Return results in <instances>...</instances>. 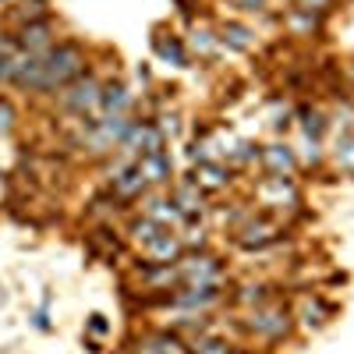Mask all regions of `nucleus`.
<instances>
[{"instance_id":"nucleus-28","label":"nucleus","mask_w":354,"mask_h":354,"mask_svg":"<svg viewBox=\"0 0 354 354\" xmlns=\"http://www.w3.org/2000/svg\"><path fill=\"white\" fill-rule=\"evenodd\" d=\"M93 330H96V333H106V322H103V315H93Z\"/></svg>"},{"instance_id":"nucleus-30","label":"nucleus","mask_w":354,"mask_h":354,"mask_svg":"<svg viewBox=\"0 0 354 354\" xmlns=\"http://www.w3.org/2000/svg\"><path fill=\"white\" fill-rule=\"evenodd\" d=\"M351 78H354V71H351Z\"/></svg>"},{"instance_id":"nucleus-15","label":"nucleus","mask_w":354,"mask_h":354,"mask_svg":"<svg viewBox=\"0 0 354 354\" xmlns=\"http://www.w3.org/2000/svg\"><path fill=\"white\" fill-rule=\"evenodd\" d=\"M220 43H227L230 50L248 53V50L255 46V36H252V28H245V25H238V21H227V25L220 28Z\"/></svg>"},{"instance_id":"nucleus-21","label":"nucleus","mask_w":354,"mask_h":354,"mask_svg":"<svg viewBox=\"0 0 354 354\" xmlns=\"http://www.w3.org/2000/svg\"><path fill=\"white\" fill-rule=\"evenodd\" d=\"M156 53L163 57V61H174L177 68H188V53H185V46L177 43L174 36H170V39L160 36V39H156Z\"/></svg>"},{"instance_id":"nucleus-6","label":"nucleus","mask_w":354,"mask_h":354,"mask_svg":"<svg viewBox=\"0 0 354 354\" xmlns=\"http://www.w3.org/2000/svg\"><path fill=\"white\" fill-rule=\"evenodd\" d=\"M220 298H223V283H181V290L170 294V301H174V305L192 308V312L213 308Z\"/></svg>"},{"instance_id":"nucleus-24","label":"nucleus","mask_w":354,"mask_h":354,"mask_svg":"<svg viewBox=\"0 0 354 354\" xmlns=\"http://www.w3.org/2000/svg\"><path fill=\"white\" fill-rule=\"evenodd\" d=\"M15 53H18V43L0 36V82H8V64H11Z\"/></svg>"},{"instance_id":"nucleus-29","label":"nucleus","mask_w":354,"mask_h":354,"mask_svg":"<svg viewBox=\"0 0 354 354\" xmlns=\"http://www.w3.org/2000/svg\"><path fill=\"white\" fill-rule=\"evenodd\" d=\"M8 4H15V0H0V8H8Z\"/></svg>"},{"instance_id":"nucleus-3","label":"nucleus","mask_w":354,"mask_h":354,"mask_svg":"<svg viewBox=\"0 0 354 354\" xmlns=\"http://www.w3.org/2000/svg\"><path fill=\"white\" fill-rule=\"evenodd\" d=\"M100 96H103V85L96 78L82 75V78H75L71 85L61 88V106L75 117H88V113L100 110Z\"/></svg>"},{"instance_id":"nucleus-16","label":"nucleus","mask_w":354,"mask_h":354,"mask_svg":"<svg viewBox=\"0 0 354 354\" xmlns=\"http://www.w3.org/2000/svg\"><path fill=\"white\" fill-rule=\"evenodd\" d=\"M163 230H170V227H160L156 220H149V216H138V220H131V227H128V234H131V241L135 245H149V241H156Z\"/></svg>"},{"instance_id":"nucleus-8","label":"nucleus","mask_w":354,"mask_h":354,"mask_svg":"<svg viewBox=\"0 0 354 354\" xmlns=\"http://www.w3.org/2000/svg\"><path fill=\"white\" fill-rule=\"evenodd\" d=\"M142 202V198H138ZM142 216H149V220H156L160 227H170V223H177V220H185L181 216V209H177V202L174 198H163V195H149L142 205Z\"/></svg>"},{"instance_id":"nucleus-26","label":"nucleus","mask_w":354,"mask_h":354,"mask_svg":"<svg viewBox=\"0 0 354 354\" xmlns=\"http://www.w3.org/2000/svg\"><path fill=\"white\" fill-rule=\"evenodd\" d=\"M11 124H15V110H11V103L0 100V135H8Z\"/></svg>"},{"instance_id":"nucleus-25","label":"nucleus","mask_w":354,"mask_h":354,"mask_svg":"<svg viewBox=\"0 0 354 354\" xmlns=\"http://www.w3.org/2000/svg\"><path fill=\"white\" fill-rule=\"evenodd\" d=\"M192 46H195V50H202L205 57H213V53H216V46H220V36H213V32H195Z\"/></svg>"},{"instance_id":"nucleus-11","label":"nucleus","mask_w":354,"mask_h":354,"mask_svg":"<svg viewBox=\"0 0 354 354\" xmlns=\"http://www.w3.org/2000/svg\"><path fill=\"white\" fill-rule=\"evenodd\" d=\"M145 255H149V262H156V266H167V262H177V259H181L185 248H181V241H177L170 230H163L156 241L145 245Z\"/></svg>"},{"instance_id":"nucleus-2","label":"nucleus","mask_w":354,"mask_h":354,"mask_svg":"<svg viewBox=\"0 0 354 354\" xmlns=\"http://www.w3.org/2000/svg\"><path fill=\"white\" fill-rule=\"evenodd\" d=\"M241 326H245L248 333L262 337V340L277 344V340L290 337V330H294V315H290V312H287L283 305H273V301H266V305L252 308V312H248V315L241 319Z\"/></svg>"},{"instance_id":"nucleus-10","label":"nucleus","mask_w":354,"mask_h":354,"mask_svg":"<svg viewBox=\"0 0 354 354\" xmlns=\"http://www.w3.org/2000/svg\"><path fill=\"white\" fill-rule=\"evenodd\" d=\"M280 238V230L273 223H266V220H252L238 230V245L241 248H266V245H273Z\"/></svg>"},{"instance_id":"nucleus-19","label":"nucleus","mask_w":354,"mask_h":354,"mask_svg":"<svg viewBox=\"0 0 354 354\" xmlns=\"http://www.w3.org/2000/svg\"><path fill=\"white\" fill-rule=\"evenodd\" d=\"M326 315H330V305H322V298H305V301H301V322H305L308 330L322 326V322H326Z\"/></svg>"},{"instance_id":"nucleus-12","label":"nucleus","mask_w":354,"mask_h":354,"mask_svg":"<svg viewBox=\"0 0 354 354\" xmlns=\"http://www.w3.org/2000/svg\"><path fill=\"white\" fill-rule=\"evenodd\" d=\"M138 167H142V174H145V181H149V185H167V181H170V174H174V167H170V156H167V153L142 156V160H138Z\"/></svg>"},{"instance_id":"nucleus-17","label":"nucleus","mask_w":354,"mask_h":354,"mask_svg":"<svg viewBox=\"0 0 354 354\" xmlns=\"http://www.w3.org/2000/svg\"><path fill=\"white\" fill-rule=\"evenodd\" d=\"M333 163H337L344 174H354V131H340V135H337Z\"/></svg>"},{"instance_id":"nucleus-1","label":"nucleus","mask_w":354,"mask_h":354,"mask_svg":"<svg viewBox=\"0 0 354 354\" xmlns=\"http://www.w3.org/2000/svg\"><path fill=\"white\" fill-rule=\"evenodd\" d=\"M85 75V50L78 43H57L43 57V71L36 82V93H61L64 85Z\"/></svg>"},{"instance_id":"nucleus-4","label":"nucleus","mask_w":354,"mask_h":354,"mask_svg":"<svg viewBox=\"0 0 354 354\" xmlns=\"http://www.w3.org/2000/svg\"><path fill=\"white\" fill-rule=\"evenodd\" d=\"M181 283H223V266L216 255H181L177 259Z\"/></svg>"},{"instance_id":"nucleus-20","label":"nucleus","mask_w":354,"mask_h":354,"mask_svg":"<svg viewBox=\"0 0 354 354\" xmlns=\"http://www.w3.org/2000/svg\"><path fill=\"white\" fill-rule=\"evenodd\" d=\"M273 298V290L270 287H266V283H245L238 294H234V301H238V305H266V301H270Z\"/></svg>"},{"instance_id":"nucleus-14","label":"nucleus","mask_w":354,"mask_h":354,"mask_svg":"<svg viewBox=\"0 0 354 354\" xmlns=\"http://www.w3.org/2000/svg\"><path fill=\"white\" fill-rule=\"evenodd\" d=\"M227 181H230V170L223 163H216V160L198 163V174H195V185L198 188H223Z\"/></svg>"},{"instance_id":"nucleus-23","label":"nucleus","mask_w":354,"mask_h":354,"mask_svg":"<svg viewBox=\"0 0 354 354\" xmlns=\"http://www.w3.org/2000/svg\"><path fill=\"white\" fill-rule=\"evenodd\" d=\"M301 128H305L308 138H319L322 128H326V121H322V113H319V110H301Z\"/></svg>"},{"instance_id":"nucleus-9","label":"nucleus","mask_w":354,"mask_h":354,"mask_svg":"<svg viewBox=\"0 0 354 354\" xmlns=\"http://www.w3.org/2000/svg\"><path fill=\"white\" fill-rule=\"evenodd\" d=\"M262 167L270 170V177H290L294 167H298V160H294V153L287 149V145H266V149L259 153Z\"/></svg>"},{"instance_id":"nucleus-5","label":"nucleus","mask_w":354,"mask_h":354,"mask_svg":"<svg viewBox=\"0 0 354 354\" xmlns=\"http://www.w3.org/2000/svg\"><path fill=\"white\" fill-rule=\"evenodd\" d=\"M145 188H149V181H145V174L138 167V160H121L113 167V195L121 202H135L145 195Z\"/></svg>"},{"instance_id":"nucleus-27","label":"nucleus","mask_w":354,"mask_h":354,"mask_svg":"<svg viewBox=\"0 0 354 354\" xmlns=\"http://www.w3.org/2000/svg\"><path fill=\"white\" fill-rule=\"evenodd\" d=\"M241 4V11H248V15H262L266 11V0H238Z\"/></svg>"},{"instance_id":"nucleus-22","label":"nucleus","mask_w":354,"mask_h":354,"mask_svg":"<svg viewBox=\"0 0 354 354\" xmlns=\"http://www.w3.org/2000/svg\"><path fill=\"white\" fill-rule=\"evenodd\" d=\"M18 25H28V21H43L46 18V0H25L21 11L15 15Z\"/></svg>"},{"instance_id":"nucleus-13","label":"nucleus","mask_w":354,"mask_h":354,"mask_svg":"<svg viewBox=\"0 0 354 354\" xmlns=\"http://www.w3.org/2000/svg\"><path fill=\"white\" fill-rule=\"evenodd\" d=\"M128 106H131V93L121 82L103 85V96H100V110L103 113H128Z\"/></svg>"},{"instance_id":"nucleus-18","label":"nucleus","mask_w":354,"mask_h":354,"mask_svg":"<svg viewBox=\"0 0 354 354\" xmlns=\"http://www.w3.org/2000/svg\"><path fill=\"white\" fill-rule=\"evenodd\" d=\"M192 354H234V344H227V340H220V337H213V333H198V337H192Z\"/></svg>"},{"instance_id":"nucleus-7","label":"nucleus","mask_w":354,"mask_h":354,"mask_svg":"<svg viewBox=\"0 0 354 354\" xmlns=\"http://www.w3.org/2000/svg\"><path fill=\"white\" fill-rule=\"evenodd\" d=\"M18 50H28V53H46L53 46V21L43 18V21H28L18 28Z\"/></svg>"}]
</instances>
